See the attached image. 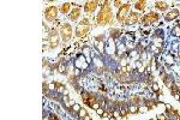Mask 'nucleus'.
<instances>
[{
    "label": "nucleus",
    "instance_id": "nucleus-1",
    "mask_svg": "<svg viewBox=\"0 0 180 120\" xmlns=\"http://www.w3.org/2000/svg\"><path fill=\"white\" fill-rule=\"evenodd\" d=\"M95 21H96V24L99 25H107V24H111L112 21H113V10L111 6H101L100 11L97 12L96 17H95Z\"/></svg>",
    "mask_w": 180,
    "mask_h": 120
},
{
    "label": "nucleus",
    "instance_id": "nucleus-2",
    "mask_svg": "<svg viewBox=\"0 0 180 120\" xmlns=\"http://www.w3.org/2000/svg\"><path fill=\"white\" fill-rule=\"evenodd\" d=\"M160 18H161V15L158 12H156V11H149V12L144 13L141 17V21H139L142 29H144V28H151L152 25H155L156 23H158Z\"/></svg>",
    "mask_w": 180,
    "mask_h": 120
},
{
    "label": "nucleus",
    "instance_id": "nucleus-3",
    "mask_svg": "<svg viewBox=\"0 0 180 120\" xmlns=\"http://www.w3.org/2000/svg\"><path fill=\"white\" fill-rule=\"evenodd\" d=\"M90 29H91V24H90L89 18L83 17V18L78 22V24L76 25L74 35H76V37H78V39H84V37L88 36Z\"/></svg>",
    "mask_w": 180,
    "mask_h": 120
},
{
    "label": "nucleus",
    "instance_id": "nucleus-4",
    "mask_svg": "<svg viewBox=\"0 0 180 120\" xmlns=\"http://www.w3.org/2000/svg\"><path fill=\"white\" fill-rule=\"evenodd\" d=\"M103 58H105V57H103V55H100L96 51H95V53H94V52L91 53V59H93V61H91V65H90V66H93V72H95V73H97V75H101V73L105 72V69H106L107 65H106Z\"/></svg>",
    "mask_w": 180,
    "mask_h": 120
},
{
    "label": "nucleus",
    "instance_id": "nucleus-5",
    "mask_svg": "<svg viewBox=\"0 0 180 120\" xmlns=\"http://www.w3.org/2000/svg\"><path fill=\"white\" fill-rule=\"evenodd\" d=\"M58 31H59L61 42H64V43H68L73 37V27L68 22L61 23Z\"/></svg>",
    "mask_w": 180,
    "mask_h": 120
},
{
    "label": "nucleus",
    "instance_id": "nucleus-6",
    "mask_svg": "<svg viewBox=\"0 0 180 120\" xmlns=\"http://www.w3.org/2000/svg\"><path fill=\"white\" fill-rule=\"evenodd\" d=\"M131 11H132L131 1H126L120 9H118V12H117V15H115L117 22L120 23V24H124L125 21H126V18H127V16H129V13H130Z\"/></svg>",
    "mask_w": 180,
    "mask_h": 120
},
{
    "label": "nucleus",
    "instance_id": "nucleus-7",
    "mask_svg": "<svg viewBox=\"0 0 180 120\" xmlns=\"http://www.w3.org/2000/svg\"><path fill=\"white\" fill-rule=\"evenodd\" d=\"M72 63H73V66H74L76 69H79V70H82L83 72H89L90 65H89L86 58H85L82 53H77L76 57H73Z\"/></svg>",
    "mask_w": 180,
    "mask_h": 120
},
{
    "label": "nucleus",
    "instance_id": "nucleus-8",
    "mask_svg": "<svg viewBox=\"0 0 180 120\" xmlns=\"http://www.w3.org/2000/svg\"><path fill=\"white\" fill-rule=\"evenodd\" d=\"M106 35L105 34H100V35H95L93 39L94 42V48L95 51L100 54V55H105V46H106Z\"/></svg>",
    "mask_w": 180,
    "mask_h": 120
},
{
    "label": "nucleus",
    "instance_id": "nucleus-9",
    "mask_svg": "<svg viewBox=\"0 0 180 120\" xmlns=\"http://www.w3.org/2000/svg\"><path fill=\"white\" fill-rule=\"evenodd\" d=\"M58 13H59V9L55 5H52V6L46 7L43 12V18L47 22H55L58 18Z\"/></svg>",
    "mask_w": 180,
    "mask_h": 120
},
{
    "label": "nucleus",
    "instance_id": "nucleus-10",
    "mask_svg": "<svg viewBox=\"0 0 180 120\" xmlns=\"http://www.w3.org/2000/svg\"><path fill=\"white\" fill-rule=\"evenodd\" d=\"M60 41H61V39H60L59 31H58L55 28H53V29L51 30V33H49V40H48L49 48H51V49L58 48V47L60 46Z\"/></svg>",
    "mask_w": 180,
    "mask_h": 120
},
{
    "label": "nucleus",
    "instance_id": "nucleus-11",
    "mask_svg": "<svg viewBox=\"0 0 180 120\" xmlns=\"http://www.w3.org/2000/svg\"><path fill=\"white\" fill-rule=\"evenodd\" d=\"M105 55L112 58L113 55H117V42L115 40L107 37L106 46H105Z\"/></svg>",
    "mask_w": 180,
    "mask_h": 120
},
{
    "label": "nucleus",
    "instance_id": "nucleus-12",
    "mask_svg": "<svg viewBox=\"0 0 180 120\" xmlns=\"http://www.w3.org/2000/svg\"><path fill=\"white\" fill-rule=\"evenodd\" d=\"M176 65V54L173 52H167L163 54V66L167 69H172Z\"/></svg>",
    "mask_w": 180,
    "mask_h": 120
},
{
    "label": "nucleus",
    "instance_id": "nucleus-13",
    "mask_svg": "<svg viewBox=\"0 0 180 120\" xmlns=\"http://www.w3.org/2000/svg\"><path fill=\"white\" fill-rule=\"evenodd\" d=\"M180 17V9L179 7H172L169 11H167L163 15V19L164 22H174Z\"/></svg>",
    "mask_w": 180,
    "mask_h": 120
},
{
    "label": "nucleus",
    "instance_id": "nucleus-14",
    "mask_svg": "<svg viewBox=\"0 0 180 120\" xmlns=\"http://www.w3.org/2000/svg\"><path fill=\"white\" fill-rule=\"evenodd\" d=\"M99 6H100L99 1L89 0V1H85V3L83 4V11H84V13H86V15H91V13H94V12L97 10Z\"/></svg>",
    "mask_w": 180,
    "mask_h": 120
},
{
    "label": "nucleus",
    "instance_id": "nucleus-15",
    "mask_svg": "<svg viewBox=\"0 0 180 120\" xmlns=\"http://www.w3.org/2000/svg\"><path fill=\"white\" fill-rule=\"evenodd\" d=\"M82 10H83V7H80V6H73V9L71 10V12L67 16L68 21L74 22V23L79 22L82 19Z\"/></svg>",
    "mask_w": 180,
    "mask_h": 120
},
{
    "label": "nucleus",
    "instance_id": "nucleus-16",
    "mask_svg": "<svg viewBox=\"0 0 180 120\" xmlns=\"http://www.w3.org/2000/svg\"><path fill=\"white\" fill-rule=\"evenodd\" d=\"M139 21H141V15H139L138 12H136V11H131V12L129 13V16H127V18H126L124 25H125V27H133V25L137 24Z\"/></svg>",
    "mask_w": 180,
    "mask_h": 120
},
{
    "label": "nucleus",
    "instance_id": "nucleus-17",
    "mask_svg": "<svg viewBox=\"0 0 180 120\" xmlns=\"http://www.w3.org/2000/svg\"><path fill=\"white\" fill-rule=\"evenodd\" d=\"M123 36V29L121 28H118V27H113L108 30V37L113 39V40H120Z\"/></svg>",
    "mask_w": 180,
    "mask_h": 120
},
{
    "label": "nucleus",
    "instance_id": "nucleus-18",
    "mask_svg": "<svg viewBox=\"0 0 180 120\" xmlns=\"http://www.w3.org/2000/svg\"><path fill=\"white\" fill-rule=\"evenodd\" d=\"M154 7H155L156 12H158V13L163 12V13H166L169 10V3H167V1H155Z\"/></svg>",
    "mask_w": 180,
    "mask_h": 120
},
{
    "label": "nucleus",
    "instance_id": "nucleus-19",
    "mask_svg": "<svg viewBox=\"0 0 180 120\" xmlns=\"http://www.w3.org/2000/svg\"><path fill=\"white\" fill-rule=\"evenodd\" d=\"M148 7V3L144 1V0H138V1H135L133 3V11L138 12V13H142L147 10Z\"/></svg>",
    "mask_w": 180,
    "mask_h": 120
},
{
    "label": "nucleus",
    "instance_id": "nucleus-20",
    "mask_svg": "<svg viewBox=\"0 0 180 120\" xmlns=\"http://www.w3.org/2000/svg\"><path fill=\"white\" fill-rule=\"evenodd\" d=\"M162 80H163V83H164V85H166V88H168L169 90L173 88V85L175 84V79H174V76H173V73H166V76L162 78Z\"/></svg>",
    "mask_w": 180,
    "mask_h": 120
},
{
    "label": "nucleus",
    "instance_id": "nucleus-21",
    "mask_svg": "<svg viewBox=\"0 0 180 120\" xmlns=\"http://www.w3.org/2000/svg\"><path fill=\"white\" fill-rule=\"evenodd\" d=\"M72 7V3H62L61 5H60V7H59V12L61 13V15H67L68 16V13L71 12V9Z\"/></svg>",
    "mask_w": 180,
    "mask_h": 120
},
{
    "label": "nucleus",
    "instance_id": "nucleus-22",
    "mask_svg": "<svg viewBox=\"0 0 180 120\" xmlns=\"http://www.w3.org/2000/svg\"><path fill=\"white\" fill-rule=\"evenodd\" d=\"M169 35H170L172 37L176 39V40H180V25L175 24V25H174V27L170 29V31H169Z\"/></svg>",
    "mask_w": 180,
    "mask_h": 120
},
{
    "label": "nucleus",
    "instance_id": "nucleus-23",
    "mask_svg": "<svg viewBox=\"0 0 180 120\" xmlns=\"http://www.w3.org/2000/svg\"><path fill=\"white\" fill-rule=\"evenodd\" d=\"M57 83V94H59L60 96H62L64 95V92L66 91V86H65V84H62V83H58V82H55Z\"/></svg>",
    "mask_w": 180,
    "mask_h": 120
},
{
    "label": "nucleus",
    "instance_id": "nucleus-24",
    "mask_svg": "<svg viewBox=\"0 0 180 120\" xmlns=\"http://www.w3.org/2000/svg\"><path fill=\"white\" fill-rule=\"evenodd\" d=\"M80 96H82L83 102H84V103H86V102L89 101L90 96H91V92H90V91H85V90H83V91H82V94H80Z\"/></svg>",
    "mask_w": 180,
    "mask_h": 120
},
{
    "label": "nucleus",
    "instance_id": "nucleus-25",
    "mask_svg": "<svg viewBox=\"0 0 180 120\" xmlns=\"http://www.w3.org/2000/svg\"><path fill=\"white\" fill-rule=\"evenodd\" d=\"M139 106H137V104H130L129 103V110H130V114H137V113H139Z\"/></svg>",
    "mask_w": 180,
    "mask_h": 120
},
{
    "label": "nucleus",
    "instance_id": "nucleus-26",
    "mask_svg": "<svg viewBox=\"0 0 180 120\" xmlns=\"http://www.w3.org/2000/svg\"><path fill=\"white\" fill-rule=\"evenodd\" d=\"M150 90H151V92H160V85H158V83L157 82H152L150 84Z\"/></svg>",
    "mask_w": 180,
    "mask_h": 120
},
{
    "label": "nucleus",
    "instance_id": "nucleus-27",
    "mask_svg": "<svg viewBox=\"0 0 180 120\" xmlns=\"http://www.w3.org/2000/svg\"><path fill=\"white\" fill-rule=\"evenodd\" d=\"M86 115H88V110H86L85 108H82V109L78 112L77 118H78L79 120H83V119H84V116H86Z\"/></svg>",
    "mask_w": 180,
    "mask_h": 120
},
{
    "label": "nucleus",
    "instance_id": "nucleus-28",
    "mask_svg": "<svg viewBox=\"0 0 180 120\" xmlns=\"http://www.w3.org/2000/svg\"><path fill=\"white\" fill-rule=\"evenodd\" d=\"M125 3L126 1H121V0H114V1H113V6H115L117 9H120Z\"/></svg>",
    "mask_w": 180,
    "mask_h": 120
},
{
    "label": "nucleus",
    "instance_id": "nucleus-29",
    "mask_svg": "<svg viewBox=\"0 0 180 120\" xmlns=\"http://www.w3.org/2000/svg\"><path fill=\"white\" fill-rule=\"evenodd\" d=\"M138 110H139V113H147V112L150 110V109H149V107H148L147 104L143 103L142 106H139V109H138Z\"/></svg>",
    "mask_w": 180,
    "mask_h": 120
},
{
    "label": "nucleus",
    "instance_id": "nucleus-30",
    "mask_svg": "<svg viewBox=\"0 0 180 120\" xmlns=\"http://www.w3.org/2000/svg\"><path fill=\"white\" fill-rule=\"evenodd\" d=\"M112 115H113L114 118H117V119L121 118V113H120V109H113V110H112Z\"/></svg>",
    "mask_w": 180,
    "mask_h": 120
},
{
    "label": "nucleus",
    "instance_id": "nucleus-31",
    "mask_svg": "<svg viewBox=\"0 0 180 120\" xmlns=\"http://www.w3.org/2000/svg\"><path fill=\"white\" fill-rule=\"evenodd\" d=\"M95 113H96L99 116H103V114H105V108L100 107L99 109H96V110H95Z\"/></svg>",
    "mask_w": 180,
    "mask_h": 120
},
{
    "label": "nucleus",
    "instance_id": "nucleus-32",
    "mask_svg": "<svg viewBox=\"0 0 180 120\" xmlns=\"http://www.w3.org/2000/svg\"><path fill=\"white\" fill-rule=\"evenodd\" d=\"M176 58L180 59V45H179V47H178V49H176Z\"/></svg>",
    "mask_w": 180,
    "mask_h": 120
},
{
    "label": "nucleus",
    "instance_id": "nucleus-33",
    "mask_svg": "<svg viewBox=\"0 0 180 120\" xmlns=\"http://www.w3.org/2000/svg\"><path fill=\"white\" fill-rule=\"evenodd\" d=\"M83 120H93V118H91V116H90V115L88 114L86 116H84V119H83Z\"/></svg>",
    "mask_w": 180,
    "mask_h": 120
},
{
    "label": "nucleus",
    "instance_id": "nucleus-34",
    "mask_svg": "<svg viewBox=\"0 0 180 120\" xmlns=\"http://www.w3.org/2000/svg\"><path fill=\"white\" fill-rule=\"evenodd\" d=\"M109 120H118V119H117V118H114V116H113V115H112V116H111V118H109Z\"/></svg>",
    "mask_w": 180,
    "mask_h": 120
},
{
    "label": "nucleus",
    "instance_id": "nucleus-35",
    "mask_svg": "<svg viewBox=\"0 0 180 120\" xmlns=\"http://www.w3.org/2000/svg\"><path fill=\"white\" fill-rule=\"evenodd\" d=\"M93 120H96V119H93Z\"/></svg>",
    "mask_w": 180,
    "mask_h": 120
},
{
    "label": "nucleus",
    "instance_id": "nucleus-36",
    "mask_svg": "<svg viewBox=\"0 0 180 120\" xmlns=\"http://www.w3.org/2000/svg\"><path fill=\"white\" fill-rule=\"evenodd\" d=\"M148 120H151V119H148Z\"/></svg>",
    "mask_w": 180,
    "mask_h": 120
}]
</instances>
